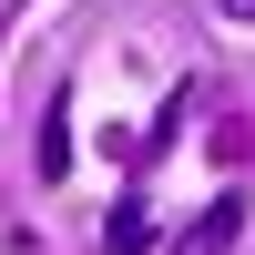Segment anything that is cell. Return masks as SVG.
<instances>
[{
  "label": "cell",
  "mask_w": 255,
  "mask_h": 255,
  "mask_svg": "<svg viewBox=\"0 0 255 255\" xmlns=\"http://www.w3.org/2000/svg\"><path fill=\"white\" fill-rule=\"evenodd\" d=\"M225 20H255V0H225Z\"/></svg>",
  "instance_id": "277c9868"
},
{
  "label": "cell",
  "mask_w": 255,
  "mask_h": 255,
  "mask_svg": "<svg viewBox=\"0 0 255 255\" xmlns=\"http://www.w3.org/2000/svg\"><path fill=\"white\" fill-rule=\"evenodd\" d=\"M143 235H153V215H143V204H123V215H113V255H133Z\"/></svg>",
  "instance_id": "3957f363"
},
{
  "label": "cell",
  "mask_w": 255,
  "mask_h": 255,
  "mask_svg": "<svg viewBox=\"0 0 255 255\" xmlns=\"http://www.w3.org/2000/svg\"><path fill=\"white\" fill-rule=\"evenodd\" d=\"M61 163H72V113H41V184H61Z\"/></svg>",
  "instance_id": "6da1fadb"
},
{
  "label": "cell",
  "mask_w": 255,
  "mask_h": 255,
  "mask_svg": "<svg viewBox=\"0 0 255 255\" xmlns=\"http://www.w3.org/2000/svg\"><path fill=\"white\" fill-rule=\"evenodd\" d=\"M235 225H245V204H235V194H225V204H215V215H204V225H194V245H204V255H215L225 235H235Z\"/></svg>",
  "instance_id": "7a4b0ae2"
}]
</instances>
